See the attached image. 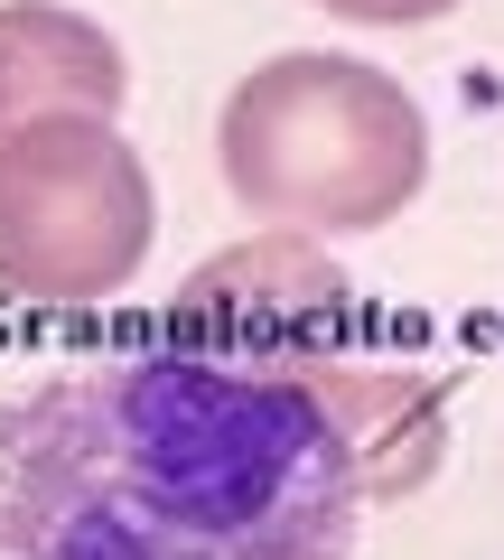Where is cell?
<instances>
[{
    "label": "cell",
    "mask_w": 504,
    "mask_h": 560,
    "mask_svg": "<svg viewBox=\"0 0 504 560\" xmlns=\"http://www.w3.org/2000/svg\"><path fill=\"white\" fill-rule=\"evenodd\" d=\"M327 20L345 28H439L448 10H467V0H318Z\"/></svg>",
    "instance_id": "8992f818"
},
{
    "label": "cell",
    "mask_w": 504,
    "mask_h": 560,
    "mask_svg": "<svg viewBox=\"0 0 504 560\" xmlns=\"http://www.w3.org/2000/svg\"><path fill=\"white\" fill-rule=\"evenodd\" d=\"M345 271L327 261L318 234H253L234 253H215L197 280L178 290L168 327H337L345 318Z\"/></svg>",
    "instance_id": "5b68a950"
},
{
    "label": "cell",
    "mask_w": 504,
    "mask_h": 560,
    "mask_svg": "<svg viewBox=\"0 0 504 560\" xmlns=\"http://www.w3.org/2000/svg\"><path fill=\"white\" fill-rule=\"evenodd\" d=\"M224 197L281 234H384L430 187V113L402 75L337 47H281L215 113Z\"/></svg>",
    "instance_id": "7a4b0ae2"
},
{
    "label": "cell",
    "mask_w": 504,
    "mask_h": 560,
    "mask_svg": "<svg viewBox=\"0 0 504 560\" xmlns=\"http://www.w3.org/2000/svg\"><path fill=\"white\" fill-rule=\"evenodd\" d=\"M121 103H131V57L103 20L57 0H0V140L66 113L121 121Z\"/></svg>",
    "instance_id": "277c9868"
},
{
    "label": "cell",
    "mask_w": 504,
    "mask_h": 560,
    "mask_svg": "<svg viewBox=\"0 0 504 560\" xmlns=\"http://www.w3.org/2000/svg\"><path fill=\"white\" fill-rule=\"evenodd\" d=\"M160 234L150 160L121 121L66 113L0 140V290L28 308H103L131 290Z\"/></svg>",
    "instance_id": "3957f363"
},
{
    "label": "cell",
    "mask_w": 504,
    "mask_h": 560,
    "mask_svg": "<svg viewBox=\"0 0 504 560\" xmlns=\"http://www.w3.org/2000/svg\"><path fill=\"white\" fill-rule=\"evenodd\" d=\"M448 458L439 374L327 327H168L0 401V560H355Z\"/></svg>",
    "instance_id": "6da1fadb"
}]
</instances>
